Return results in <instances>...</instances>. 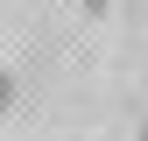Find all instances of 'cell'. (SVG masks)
<instances>
[{
  "label": "cell",
  "instance_id": "obj_2",
  "mask_svg": "<svg viewBox=\"0 0 148 141\" xmlns=\"http://www.w3.org/2000/svg\"><path fill=\"white\" fill-rule=\"evenodd\" d=\"M134 141H148V120H141V127H134Z\"/></svg>",
  "mask_w": 148,
  "mask_h": 141
},
{
  "label": "cell",
  "instance_id": "obj_1",
  "mask_svg": "<svg viewBox=\"0 0 148 141\" xmlns=\"http://www.w3.org/2000/svg\"><path fill=\"white\" fill-rule=\"evenodd\" d=\"M7 106H14V78L0 70V120H7Z\"/></svg>",
  "mask_w": 148,
  "mask_h": 141
},
{
  "label": "cell",
  "instance_id": "obj_3",
  "mask_svg": "<svg viewBox=\"0 0 148 141\" xmlns=\"http://www.w3.org/2000/svg\"><path fill=\"white\" fill-rule=\"evenodd\" d=\"M85 7H106V0H85Z\"/></svg>",
  "mask_w": 148,
  "mask_h": 141
}]
</instances>
